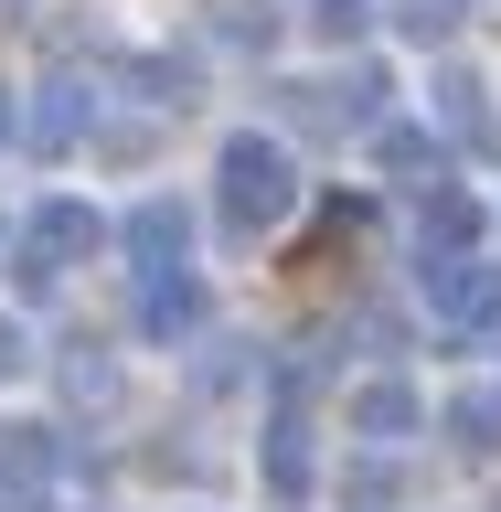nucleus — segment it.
<instances>
[{
    "instance_id": "7",
    "label": "nucleus",
    "mask_w": 501,
    "mask_h": 512,
    "mask_svg": "<svg viewBox=\"0 0 501 512\" xmlns=\"http://www.w3.org/2000/svg\"><path fill=\"white\" fill-rule=\"evenodd\" d=\"M267 491H278V502L310 491V416H299V384H278V406H267Z\"/></svg>"
},
{
    "instance_id": "5",
    "label": "nucleus",
    "mask_w": 501,
    "mask_h": 512,
    "mask_svg": "<svg viewBox=\"0 0 501 512\" xmlns=\"http://www.w3.org/2000/svg\"><path fill=\"white\" fill-rule=\"evenodd\" d=\"M342 427H352V448H406L416 427H427V395H416L406 374H363L352 406H342Z\"/></svg>"
},
{
    "instance_id": "8",
    "label": "nucleus",
    "mask_w": 501,
    "mask_h": 512,
    "mask_svg": "<svg viewBox=\"0 0 501 512\" xmlns=\"http://www.w3.org/2000/svg\"><path fill=\"white\" fill-rule=\"evenodd\" d=\"M75 139H96V86L54 75V86H43V107H32V150H43V160H64Z\"/></svg>"
},
{
    "instance_id": "11",
    "label": "nucleus",
    "mask_w": 501,
    "mask_h": 512,
    "mask_svg": "<svg viewBox=\"0 0 501 512\" xmlns=\"http://www.w3.org/2000/svg\"><path fill=\"white\" fill-rule=\"evenodd\" d=\"M0 246H11V224H0Z\"/></svg>"
},
{
    "instance_id": "2",
    "label": "nucleus",
    "mask_w": 501,
    "mask_h": 512,
    "mask_svg": "<svg viewBox=\"0 0 501 512\" xmlns=\"http://www.w3.org/2000/svg\"><path fill=\"white\" fill-rule=\"evenodd\" d=\"M86 256H118V214H96L86 192H43L22 224H11V278L43 299V288H64Z\"/></svg>"
},
{
    "instance_id": "3",
    "label": "nucleus",
    "mask_w": 501,
    "mask_h": 512,
    "mask_svg": "<svg viewBox=\"0 0 501 512\" xmlns=\"http://www.w3.org/2000/svg\"><path fill=\"white\" fill-rule=\"evenodd\" d=\"M128 320H139V342H150V352H192V342H214V288H203V267L139 278Z\"/></svg>"
},
{
    "instance_id": "1",
    "label": "nucleus",
    "mask_w": 501,
    "mask_h": 512,
    "mask_svg": "<svg viewBox=\"0 0 501 512\" xmlns=\"http://www.w3.org/2000/svg\"><path fill=\"white\" fill-rule=\"evenodd\" d=\"M299 214V160L278 150V139H256V128H235L214 150V235H278V224Z\"/></svg>"
},
{
    "instance_id": "4",
    "label": "nucleus",
    "mask_w": 501,
    "mask_h": 512,
    "mask_svg": "<svg viewBox=\"0 0 501 512\" xmlns=\"http://www.w3.org/2000/svg\"><path fill=\"white\" fill-rule=\"evenodd\" d=\"M192 203L182 192H139V203H128L118 214V267L128 278H171V267H192Z\"/></svg>"
},
{
    "instance_id": "9",
    "label": "nucleus",
    "mask_w": 501,
    "mask_h": 512,
    "mask_svg": "<svg viewBox=\"0 0 501 512\" xmlns=\"http://www.w3.org/2000/svg\"><path fill=\"white\" fill-rule=\"evenodd\" d=\"M32 374H43V342H32L22 310H0V395H22Z\"/></svg>"
},
{
    "instance_id": "6",
    "label": "nucleus",
    "mask_w": 501,
    "mask_h": 512,
    "mask_svg": "<svg viewBox=\"0 0 501 512\" xmlns=\"http://www.w3.org/2000/svg\"><path fill=\"white\" fill-rule=\"evenodd\" d=\"M427 299H438V320H459V331H491L501 320V267H480V256H427Z\"/></svg>"
},
{
    "instance_id": "10",
    "label": "nucleus",
    "mask_w": 501,
    "mask_h": 512,
    "mask_svg": "<svg viewBox=\"0 0 501 512\" xmlns=\"http://www.w3.org/2000/svg\"><path fill=\"white\" fill-rule=\"evenodd\" d=\"M118 352H107V342H96V363H64V395H75V406H96V416H107V406H118Z\"/></svg>"
}]
</instances>
